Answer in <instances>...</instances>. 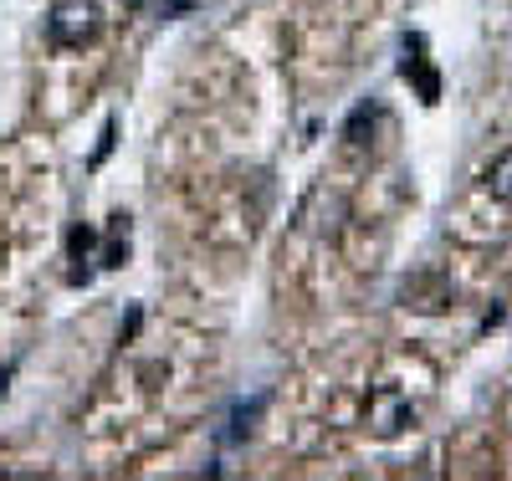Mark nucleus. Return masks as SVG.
<instances>
[{
	"label": "nucleus",
	"mask_w": 512,
	"mask_h": 481,
	"mask_svg": "<svg viewBox=\"0 0 512 481\" xmlns=\"http://www.w3.org/2000/svg\"><path fill=\"white\" fill-rule=\"evenodd\" d=\"M103 31V11L98 0H57V6L47 11V41L62 52H82L93 47Z\"/></svg>",
	"instance_id": "obj_1"
},
{
	"label": "nucleus",
	"mask_w": 512,
	"mask_h": 481,
	"mask_svg": "<svg viewBox=\"0 0 512 481\" xmlns=\"http://www.w3.org/2000/svg\"><path fill=\"white\" fill-rule=\"evenodd\" d=\"M410 420H415V405H410V395H400L395 384H379L374 395H369V410H364L369 435H379V441H395Z\"/></svg>",
	"instance_id": "obj_2"
},
{
	"label": "nucleus",
	"mask_w": 512,
	"mask_h": 481,
	"mask_svg": "<svg viewBox=\"0 0 512 481\" xmlns=\"http://www.w3.org/2000/svg\"><path fill=\"white\" fill-rule=\"evenodd\" d=\"M67 256H72L67 282H72V287H88V282H93L88 261L98 256V231H93V226H72V231H67Z\"/></svg>",
	"instance_id": "obj_3"
},
{
	"label": "nucleus",
	"mask_w": 512,
	"mask_h": 481,
	"mask_svg": "<svg viewBox=\"0 0 512 481\" xmlns=\"http://www.w3.org/2000/svg\"><path fill=\"white\" fill-rule=\"evenodd\" d=\"M123 261H128V215L118 210L113 215V226H108V236H103V251H98V267H123Z\"/></svg>",
	"instance_id": "obj_4"
},
{
	"label": "nucleus",
	"mask_w": 512,
	"mask_h": 481,
	"mask_svg": "<svg viewBox=\"0 0 512 481\" xmlns=\"http://www.w3.org/2000/svg\"><path fill=\"white\" fill-rule=\"evenodd\" d=\"M267 410V395H256L251 405L241 400L236 410H231V430H221V441H246V435L256 430V415H262Z\"/></svg>",
	"instance_id": "obj_5"
},
{
	"label": "nucleus",
	"mask_w": 512,
	"mask_h": 481,
	"mask_svg": "<svg viewBox=\"0 0 512 481\" xmlns=\"http://www.w3.org/2000/svg\"><path fill=\"white\" fill-rule=\"evenodd\" d=\"M487 190H492V200L512 205V149H502V154L487 164Z\"/></svg>",
	"instance_id": "obj_6"
},
{
	"label": "nucleus",
	"mask_w": 512,
	"mask_h": 481,
	"mask_svg": "<svg viewBox=\"0 0 512 481\" xmlns=\"http://www.w3.org/2000/svg\"><path fill=\"white\" fill-rule=\"evenodd\" d=\"M113 134H118V118H108V128H103V144H98L93 164H103V159H108V149H113Z\"/></svg>",
	"instance_id": "obj_7"
},
{
	"label": "nucleus",
	"mask_w": 512,
	"mask_h": 481,
	"mask_svg": "<svg viewBox=\"0 0 512 481\" xmlns=\"http://www.w3.org/2000/svg\"><path fill=\"white\" fill-rule=\"evenodd\" d=\"M11 374L16 369H0V400H6V389H11Z\"/></svg>",
	"instance_id": "obj_8"
},
{
	"label": "nucleus",
	"mask_w": 512,
	"mask_h": 481,
	"mask_svg": "<svg viewBox=\"0 0 512 481\" xmlns=\"http://www.w3.org/2000/svg\"><path fill=\"white\" fill-rule=\"evenodd\" d=\"M118 6H128V11H144V6H149V0H118Z\"/></svg>",
	"instance_id": "obj_9"
}]
</instances>
